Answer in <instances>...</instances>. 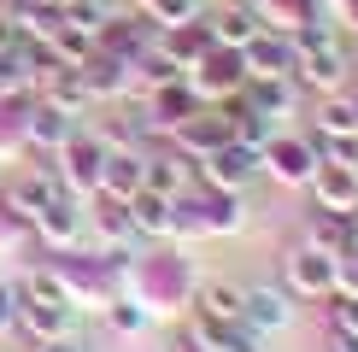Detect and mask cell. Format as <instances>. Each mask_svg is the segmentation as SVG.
I'll use <instances>...</instances> for the list:
<instances>
[{"instance_id": "2", "label": "cell", "mask_w": 358, "mask_h": 352, "mask_svg": "<svg viewBox=\"0 0 358 352\" xmlns=\"http://www.w3.org/2000/svg\"><path fill=\"white\" fill-rule=\"evenodd\" d=\"M59 182H65V194H100V165H106V141L100 135H71L59 147Z\"/></svg>"}, {"instance_id": "26", "label": "cell", "mask_w": 358, "mask_h": 352, "mask_svg": "<svg viewBox=\"0 0 358 352\" xmlns=\"http://www.w3.org/2000/svg\"><path fill=\"white\" fill-rule=\"evenodd\" d=\"M141 12L147 18H159V24H188V18H200V0H141Z\"/></svg>"}, {"instance_id": "22", "label": "cell", "mask_w": 358, "mask_h": 352, "mask_svg": "<svg viewBox=\"0 0 358 352\" xmlns=\"http://www.w3.org/2000/svg\"><path fill=\"white\" fill-rule=\"evenodd\" d=\"M129 217H136V235H171L176 200H171V194H153V188H141V194H129Z\"/></svg>"}, {"instance_id": "10", "label": "cell", "mask_w": 358, "mask_h": 352, "mask_svg": "<svg viewBox=\"0 0 358 352\" xmlns=\"http://www.w3.org/2000/svg\"><path fill=\"white\" fill-rule=\"evenodd\" d=\"M18 329H29L36 341H53V335H71V323H77V305H65V300H24L18 293Z\"/></svg>"}, {"instance_id": "28", "label": "cell", "mask_w": 358, "mask_h": 352, "mask_svg": "<svg viewBox=\"0 0 358 352\" xmlns=\"http://www.w3.org/2000/svg\"><path fill=\"white\" fill-rule=\"evenodd\" d=\"M112 323H117V329H141V323H147V311H141L136 300H117V305H112Z\"/></svg>"}, {"instance_id": "30", "label": "cell", "mask_w": 358, "mask_h": 352, "mask_svg": "<svg viewBox=\"0 0 358 352\" xmlns=\"http://www.w3.org/2000/svg\"><path fill=\"white\" fill-rule=\"evenodd\" d=\"M41 352H88V346L71 341V335H53V341H41Z\"/></svg>"}, {"instance_id": "31", "label": "cell", "mask_w": 358, "mask_h": 352, "mask_svg": "<svg viewBox=\"0 0 358 352\" xmlns=\"http://www.w3.org/2000/svg\"><path fill=\"white\" fill-rule=\"evenodd\" d=\"M329 346H335V352H358V335H352V329H335Z\"/></svg>"}, {"instance_id": "19", "label": "cell", "mask_w": 358, "mask_h": 352, "mask_svg": "<svg viewBox=\"0 0 358 352\" xmlns=\"http://www.w3.org/2000/svg\"><path fill=\"white\" fill-rule=\"evenodd\" d=\"M241 100L259 117H282V112L294 106V77H247L241 82Z\"/></svg>"}, {"instance_id": "1", "label": "cell", "mask_w": 358, "mask_h": 352, "mask_svg": "<svg viewBox=\"0 0 358 352\" xmlns=\"http://www.w3.org/2000/svg\"><path fill=\"white\" fill-rule=\"evenodd\" d=\"M188 82H194V94H200V100L235 94V88L247 82V59H241V47H223V41H212V47H206V53L188 65Z\"/></svg>"}, {"instance_id": "24", "label": "cell", "mask_w": 358, "mask_h": 352, "mask_svg": "<svg viewBox=\"0 0 358 352\" xmlns=\"http://www.w3.org/2000/svg\"><path fill=\"white\" fill-rule=\"evenodd\" d=\"M194 311L235 323V317H241V288H235V282H200V293H194Z\"/></svg>"}, {"instance_id": "4", "label": "cell", "mask_w": 358, "mask_h": 352, "mask_svg": "<svg viewBox=\"0 0 358 352\" xmlns=\"http://www.w3.org/2000/svg\"><path fill=\"white\" fill-rule=\"evenodd\" d=\"M252 176H259V153L241 147V141H223V147H212V153L200 159V182L206 188H235V194H241Z\"/></svg>"}, {"instance_id": "29", "label": "cell", "mask_w": 358, "mask_h": 352, "mask_svg": "<svg viewBox=\"0 0 358 352\" xmlns=\"http://www.w3.org/2000/svg\"><path fill=\"white\" fill-rule=\"evenodd\" d=\"M12 317H18V288L0 282V329H12Z\"/></svg>"}, {"instance_id": "16", "label": "cell", "mask_w": 358, "mask_h": 352, "mask_svg": "<svg viewBox=\"0 0 358 352\" xmlns=\"http://www.w3.org/2000/svg\"><path fill=\"white\" fill-rule=\"evenodd\" d=\"M311 188H317L323 212H358V176H352V165H317L311 170Z\"/></svg>"}, {"instance_id": "6", "label": "cell", "mask_w": 358, "mask_h": 352, "mask_svg": "<svg viewBox=\"0 0 358 352\" xmlns=\"http://www.w3.org/2000/svg\"><path fill=\"white\" fill-rule=\"evenodd\" d=\"M241 59H247V77H294V36L288 29H259V36L241 47Z\"/></svg>"}, {"instance_id": "14", "label": "cell", "mask_w": 358, "mask_h": 352, "mask_svg": "<svg viewBox=\"0 0 358 352\" xmlns=\"http://www.w3.org/2000/svg\"><path fill=\"white\" fill-rule=\"evenodd\" d=\"M71 135H77V117H71V112H59L53 100H36V106H29L24 141H36V147H48V153H59Z\"/></svg>"}, {"instance_id": "3", "label": "cell", "mask_w": 358, "mask_h": 352, "mask_svg": "<svg viewBox=\"0 0 358 352\" xmlns=\"http://www.w3.org/2000/svg\"><path fill=\"white\" fill-rule=\"evenodd\" d=\"M335 270H341V258H335V253H323L317 241L294 247V253L282 258V276H288V288H294V293H335Z\"/></svg>"}, {"instance_id": "13", "label": "cell", "mask_w": 358, "mask_h": 352, "mask_svg": "<svg viewBox=\"0 0 358 352\" xmlns=\"http://www.w3.org/2000/svg\"><path fill=\"white\" fill-rule=\"evenodd\" d=\"M194 341H206V352H259V329H247L241 317L223 323V317L194 311Z\"/></svg>"}, {"instance_id": "8", "label": "cell", "mask_w": 358, "mask_h": 352, "mask_svg": "<svg viewBox=\"0 0 358 352\" xmlns=\"http://www.w3.org/2000/svg\"><path fill=\"white\" fill-rule=\"evenodd\" d=\"M171 135H176V153H188L194 165H200V159L212 153V147H223V141H229V117H223L217 106H200V112L188 117V124H176Z\"/></svg>"}, {"instance_id": "27", "label": "cell", "mask_w": 358, "mask_h": 352, "mask_svg": "<svg viewBox=\"0 0 358 352\" xmlns=\"http://www.w3.org/2000/svg\"><path fill=\"white\" fill-rule=\"evenodd\" d=\"M335 329L358 335V293H335Z\"/></svg>"}, {"instance_id": "12", "label": "cell", "mask_w": 358, "mask_h": 352, "mask_svg": "<svg viewBox=\"0 0 358 352\" xmlns=\"http://www.w3.org/2000/svg\"><path fill=\"white\" fill-rule=\"evenodd\" d=\"M141 188H153V194H171V200H182L200 188V176H194V159L188 153H153L147 159V182Z\"/></svg>"}, {"instance_id": "7", "label": "cell", "mask_w": 358, "mask_h": 352, "mask_svg": "<svg viewBox=\"0 0 358 352\" xmlns=\"http://www.w3.org/2000/svg\"><path fill=\"white\" fill-rule=\"evenodd\" d=\"M200 106H206V100L194 94V82H188V77L159 82V88H153V100H147V129H176V124H188Z\"/></svg>"}, {"instance_id": "17", "label": "cell", "mask_w": 358, "mask_h": 352, "mask_svg": "<svg viewBox=\"0 0 358 352\" xmlns=\"http://www.w3.org/2000/svg\"><path fill=\"white\" fill-rule=\"evenodd\" d=\"M29 223L41 229V241H48V247H71V241H77V229H83V212H77V200H71V194H53Z\"/></svg>"}, {"instance_id": "32", "label": "cell", "mask_w": 358, "mask_h": 352, "mask_svg": "<svg viewBox=\"0 0 358 352\" xmlns=\"http://www.w3.org/2000/svg\"><path fill=\"white\" fill-rule=\"evenodd\" d=\"M347 24H352V29H358V0H347Z\"/></svg>"}, {"instance_id": "11", "label": "cell", "mask_w": 358, "mask_h": 352, "mask_svg": "<svg viewBox=\"0 0 358 352\" xmlns=\"http://www.w3.org/2000/svg\"><path fill=\"white\" fill-rule=\"evenodd\" d=\"M141 182H147V159L136 153V147H106V165H100V194L129 200V194H141Z\"/></svg>"}, {"instance_id": "5", "label": "cell", "mask_w": 358, "mask_h": 352, "mask_svg": "<svg viewBox=\"0 0 358 352\" xmlns=\"http://www.w3.org/2000/svg\"><path fill=\"white\" fill-rule=\"evenodd\" d=\"M259 165H271L276 182H311V170H317V147L311 135H271L259 153Z\"/></svg>"}, {"instance_id": "21", "label": "cell", "mask_w": 358, "mask_h": 352, "mask_svg": "<svg viewBox=\"0 0 358 352\" xmlns=\"http://www.w3.org/2000/svg\"><path fill=\"white\" fill-rule=\"evenodd\" d=\"M159 47H165L171 59H176V65H194V59H200L206 47H212V24H206V18H188V24H171L165 29V41H159Z\"/></svg>"}, {"instance_id": "25", "label": "cell", "mask_w": 358, "mask_h": 352, "mask_svg": "<svg viewBox=\"0 0 358 352\" xmlns=\"http://www.w3.org/2000/svg\"><path fill=\"white\" fill-rule=\"evenodd\" d=\"M94 223H100V235H106V241H136V217H129V200H117V194H100Z\"/></svg>"}, {"instance_id": "23", "label": "cell", "mask_w": 358, "mask_h": 352, "mask_svg": "<svg viewBox=\"0 0 358 352\" xmlns=\"http://www.w3.org/2000/svg\"><path fill=\"white\" fill-rule=\"evenodd\" d=\"M311 135H358V100L352 94H329L317 106V129Z\"/></svg>"}, {"instance_id": "20", "label": "cell", "mask_w": 358, "mask_h": 352, "mask_svg": "<svg viewBox=\"0 0 358 352\" xmlns=\"http://www.w3.org/2000/svg\"><path fill=\"white\" fill-rule=\"evenodd\" d=\"M206 24H212V41H223V47H247V41L264 29V18H259L252 6H223V12H212Z\"/></svg>"}, {"instance_id": "15", "label": "cell", "mask_w": 358, "mask_h": 352, "mask_svg": "<svg viewBox=\"0 0 358 352\" xmlns=\"http://www.w3.org/2000/svg\"><path fill=\"white\" fill-rule=\"evenodd\" d=\"M294 317V305H288V293L282 288H241V323L247 329H282V323Z\"/></svg>"}, {"instance_id": "18", "label": "cell", "mask_w": 358, "mask_h": 352, "mask_svg": "<svg viewBox=\"0 0 358 352\" xmlns=\"http://www.w3.org/2000/svg\"><path fill=\"white\" fill-rule=\"evenodd\" d=\"M100 47L117 53L124 65H136L141 53H153V24L147 18H112L106 29H100Z\"/></svg>"}, {"instance_id": "9", "label": "cell", "mask_w": 358, "mask_h": 352, "mask_svg": "<svg viewBox=\"0 0 358 352\" xmlns=\"http://www.w3.org/2000/svg\"><path fill=\"white\" fill-rule=\"evenodd\" d=\"M129 71H136V65H124V59L106 53V47H94V53L77 65V77H83V88H88V100H106V94L117 100V94L129 88Z\"/></svg>"}]
</instances>
